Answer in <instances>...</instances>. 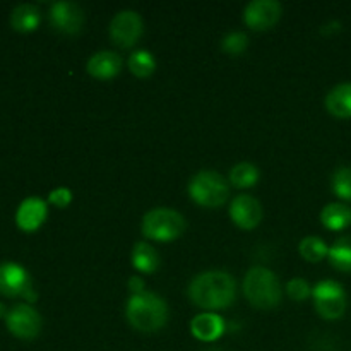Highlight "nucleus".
Masks as SVG:
<instances>
[{"label": "nucleus", "instance_id": "nucleus-1", "mask_svg": "<svg viewBox=\"0 0 351 351\" xmlns=\"http://www.w3.org/2000/svg\"><path fill=\"white\" fill-rule=\"evenodd\" d=\"M237 283L226 271H206L189 285V298L194 305L208 311L228 308L235 302Z\"/></svg>", "mask_w": 351, "mask_h": 351}, {"label": "nucleus", "instance_id": "nucleus-2", "mask_svg": "<svg viewBox=\"0 0 351 351\" xmlns=\"http://www.w3.org/2000/svg\"><path fill=\"white\" fill-rule=\"evenodd\" d=\"M125 315L129 324L141 332H156L167 326L170 311L160 295L153 291L130 295L125 305Z\"/></svg>", "mask_w": 351, "mask_h": 351}, {"label": "nucleus", "instance_id": "nucleus-3", "mask_svg": "<svg viewBox=\"0 0 351 351\" xmlns=\"http://www.w3.org/2000/svg\"><path fill=\"white\" fill-rule=\"evenodd\" d=\"M243 295L250 302V305L269 311L281 304L283 288L273 271L256 266L247 271L245 280H243Z\"/></svg>", "mask_w": 351, "mask_h": 351}, {"label": "nucleus", "instance_id": "nucleus-4", "mask_svg": "<svg viewBox=\"0 0 351 351\" xmlns=\"http://www.w3.org/2000/svg\"><path fill=\"white\" fill-rule=\"evenodd\" d=\"M189 195L201 208H221L230 195V184L221 173L202 170L189 182Z\"/></svg>", "mask_w": 351, "mask_h": 351}, {"label": "nucleus", "instance_id": "nucleus-5", "mask_svg": "<svg viewBox=\"0 0 351 351\" xmlns=\"http://www.w3.org/2000/svg\"><path fill=\"white\" fill-rule=\"evenodd\" d=\"M141 230L146 239L154 242H171L185 232V218L170 208L151 209L144 215Z\"/></svg>", "mask_w": 351, "mask_h": 351}, {"label": "nucleus", "instance_id": "nucleus-6", "mask_svg": "<svg viewBox=\"0 0 351 351\" xmlns=\"http://www.w3.org/2000/svg\"><path fill=\"white\" fill-rule=\"evenodd\" d=\"M312 298H314V305L317 314L322 319L328 321H336L345 315L346 311V291L341 283L335 280H324L319 281L314 288H312Z\"/></svg>", "mask_w": 351, "mask_h": 351}, {"label": "nucleus", "instance_id": "nucleus-7", "mask_svg": "<svg viewBox=\"0 0 351 351\" xmlns=\"http://www.w3.org/2000/svg\"><path fill=\"white\" fill-rule=\"evenodd\" d=\"M0 293L5 297H23L27 302L36 300L29 274L16 263L0 264Z\"/></svg>", "mask_w": 351, "mask_h": 351}, {"label": "nucleus", "instance_id": "nucleus-8", "mask_svg": "<svg viewBox=\"0 0 351 351\" xmlns=\"http://www.w3.org/2000/svg\"><path fill=\"white\" fill-rule=\"evenodd\" d=\"M144 23L136 10H120L110 23V38L120 48H130L141 40Z\"/></svg>", "mask_w": 351, "mask_h": 351}, {"label": "nucleus", "instance_id": "nucleus-9", "mask_svg": "<svg viewBox=\"0 0 351 351\" xmlns=\"http://www.w3.org/2000/svg\"><path fill=\"white\" fill-rule=\"evenodd\" d=\"M5 324L16 338L33 339L41 331V315L31 305L19 304L7 312Z\"/></svg>", "mask_w": 351, "mask_h": 351}, {"label": "nucleus", "instance_id": "nucleus-10", "mask_svg": "<svg viewBox=\"0 0 351 351\" xmlns=\"http://www.w3.org/2000/svg\"><path fill=\"white\" fill-rule=\"evenodd\" d=\"M283 7L276 0H252L243 9V23L254 31H267L280 21Z\"/></svg>", "mask_w": 351, "mask_h": 351}, {"label": "nucleus", "instance_id": "nucleus-11", "mask_svg": "<svg viewBox=\"0 0 351 351\" xmlns=\"http://www.w3.org/2000/svg\"><path fill=\"white\" fill-rule=\"evenodd\" d=\"M50 23L57 31L65 34L81 33L84 26V12L74 2L60 0L55 2L50 9Z\"/></svg>", "mask_w": 351, "mask_h": 351}, {"label": "nucleus", "instance_id": "nucleus-12", "mask_svg": "<svg viewBox=\"0 0 351 351\" xmlns=\"http://www.w3.org/2000/svg\"><path fill=\"white\" fill-rule=\"evenodd\" d=\"M230 218L239 228L254 230L263 219V206L252 195L240 194L230 204Z\"/></svg>", "mask_w": 351, "mask_h": 351}, {"label": "nucleus", "instance_id": "nucleus-13", "mask_svg": "<svg viewBox=\"0 0 351 351\" xmlns=\"http://www.w3.org/2000/svg\"><path fill=\"white\" fill-rule=\"evenodd\" d=\"M48 215L47 202L40 197H27L21 202L16 213V223L24 232H34L45 223Z\"/></svg>", "mask_w": 351, "mask_h": 351}, {"label": "nucleus", "instance_id": "nucleus-14", "mask_svg": "<svg viewBox=\"0 0 351 351\" xmlns=\"http://www.w3.org/2000/svg\"><path fill=\"white\" fill-rule=\"evenodd\" d=\"M88 72L91 77L99 81H108L117 77L122 71V57L117 51L101 50L88 60Z\"/></svg>", "mask_w": 351, "mask_h": 351}, {"label": "nucleus", "instance_id": "nucleus-15", "mask_svg": "<svg viewBox=\"0 0 351 351\" xmlns=\"http://www.w3.org/2000/svg\"><path fill=\"white\" fill-rule=\"evenodd\" d=\"M225 321L218 314H213V312H204V314L195 315L191 322L192 336L202 343H213L219 339L223 332H225Z\"/></svg>", "mask_w": 351, "mask_h": 351}, {"label": "nucleus", "instance_id": "nucleus-16", "mask_svg": "<svg viewBox=\"0 0 351 351\" xmlns=\"http://www.w3.org/2000/svg\"><path fill=\"white\" fill-rule=\"evenodd\" d=\"M326 110L338 119H351V82L335 86L326 96Z\"/></svg>", "mask_w": 351, "mask_h": 351}, {"label": "nucleus", "instance_id": "nucleus-17", "mask_svg": "<svg viewBox=\"0 0 351 351\" xmlns=\"http://www.w3.org/2000/svg\"><path fill=\"white\" fill-rule=\"evenodd\" d=\"M132 266L134 269L139 271L143 274H153L156 273L160 267V254L156 252L153 245L147 242H137L132 249Z\"/></svg>", "mask_w": 351, "mask_h": 351}, {"label": "nucleus", "instance_id": "nucleus-18", "mask_svg": "<svg viewBox=\"0 0 351 351\" xmlns=\"http://www.w3.org/2000/svg\"><path fill=\"white\" fill-rule=\"evenodd\" d=\"M321 221L331 232H341L351 225V208L343 202H331L321 211Z\"/></svg>", "mask_w": 351, "mask_h": 351}, {"label": "nucleus", "instance_id": "nucleus-19", "mask_svg": "<svg viewBox=\"0 0 351 351\" xmlns=\"http://www.w3.org/2000/svg\"><path fill=\"white\" fill-rule=\"evenodd\" d=\"M41 21V14L38 7L31 5V3H21L10 14V24L16 31L21 33H29L38 27Z\"/></svg>", "mask_w": 351, "mask_h": 351}, {"label": "nucleus", "instance_id": "nucleus-20", "mask_svg": "<svg viewBox=\"0 0 351 351\" xmlns=\"http://www.w3.org/2000/svg\"><path fill=\"white\" fill-rule=\"evenodd\" d=\"M329 263L341 273H351V237H341L329 247Z\"/></svg>", "mask_w": 351, "mask_h": 351}, {"label": "nucleus", "instance_id": "nucleus-21", "mask_svg": "<svg viewBox=\"0 0 351 351\" xmlns=\"http://www.w3.org/2000/svg\"><path fill=\"white\" fill-rule=\"evenodd\" d=\"M261 171L254 163L243 161V163L235 165L230 171V182L237 189H250L259 182Z\"/></svg>", "mask_w": 351, "mask_h": 351}, {"label": "nucleus", "instance_id": "nucleus-22", "mask_svg": "<svg viewBox=\"0 0 351 351\" xmlns=\"http://www.w3.org/2000/svg\"><path fill=\"white\" fill-rule=\"evenodd\" d=\"M129 69L136 77L146 79L153 75V72L156 71V60H154L151 51L136 50L129 57Z\"/></svg>", "mask_w": 351, "mask_h": 351}, {"label": "nucleus", "instance_id": "nucleus-23", "mask_svg": "<svg viewBox=\"0 0 351 351\" xmlns=\"http://www.w3.org/2000/svg\"><path fill=\"white\" fill-rule=\"evenodd\" d=\"M298 252L308 263H321L329 254V247L319 237H305L298 245Z\"/></svg>", "mask_w": 351, "mask_h": 351}, {"label": "nucleus", "instance_id": "nucleus-24", "mask_svg": "<svg viewBox=\"0 0 351 351\" xmlns=\"http://www.w3.org/2000/svg\"><path fill=\"white\" fill-rule=\"evenodd\" d=\"M331 189L336 197L343 201H351V168L341 167L332 173Z\"/></svg>", "mask_w": 351, "mask_h": 351}, {"label": "nucleus", "instance_id": "nucleus-25", "mask_svg": "<svg viewBox=\"0 0 351 351\" xmlns=\"http://www.w3.org/2000/svg\"><path fill=\"white\" fill-rule=\"evenodd\" d=\"M223 50L228 55H233V57H239L249 47V36L242 31H233V33L226 34L221 41Z\"/></svg>", "mask_w": 351, "mask_h": 351}, {"label": "nucleus", "instance_id": "nucleus-26", "mask_svg": "<svg viewBox=\"0 0 351 351\" xmlns=\"http://www.w3.org/2000/svg\"><path fill=\"white\" fill-rule=\"evenodd\" d=\"M287 293L293 302H305L308 297H312V287L302 278H293L288 281Z\"/></svg>", "mask_w": 351, "mask_h": 351}, {"label": "nucleus", "instance_id": "nucleus-27", "mask_svg": "<svg viewBox=\"0 0 351 351\" xmlns=\"http://www.w3.org/2000/svg\"><path fill=\"white\" fill-rule=\"evenodd\" d=\"M48 201H50V204L57 206V208H60V209L67 208V206L72 202L71 189H67V187L55 189V191H51L50 195H48Z\"/></svg>", "mask_w": 351, "mask_h": 351}, {"label": "nucleus", "instance_id": "nucleus-28", "mask_svg": "<svg viewBox=\"0 0 351 351\" xmlns=\"http://www.w3.org/2000/svg\"><path fill=\"white\" fill-rule=\"evenodd\" d=\"M144 281H143V278L141 276H132L129 280V290H130V293L132 295H137V293H143V291H146L144 290Z\"/></svg>", "mask_w": 351, "mask_h": 351}, {"label": "nucleus", "instance_id": "nucleus-29", "mask_svg": "<svg viewBox=\"0 0 351 351\" xmlns=\"http://www.w3.org/2000/svg\"><path fill=\"white\" fill-rule=\"evenodd\" d=\"M0 317H7V311H5V305L0 302Z\"/></svg>", "mask_w": 351, "mask_h": 351}]
</instances>
